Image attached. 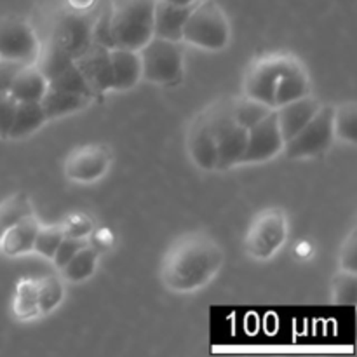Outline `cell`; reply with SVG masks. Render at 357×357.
I'll use <instances>...</instances> for the list:
<instances>
[{
	"mask_svg": "<svg viewBox=\"0 0 357 357\" xmlns=\"http://www.w3.org/2000/svg\"><path fill=\"white\" fill-rule=\"evenodd\" d=\"M31 204L28 201L26 194L23 192H16V194L9 195L7 199H3L0 202V241L6 236L7 230L21 220L23 216L31 215Z\"/></svg>",
	"mask_w": 357,
	"mask_h": 357,
	"instance_id": "24",
	"label": "cell"
},
{
	"mask_svg": "<svg viewBox=\"0 0 357 357\" xmlns=\"http://www.w3.org/2000/svg\"><path fill=\"white\" fill-rule=\"evenodd\" d=\"M112 89L129 91L142 79V59L138 51L112 47Z\"/></svg>",
	"mask_w": 357,
	"mask_h": 357,
	"instance_id": "17",
	"label": "cell"
},
{
	"mask_svg": "<svg viewBox=\"0 0 357 357\" xmlns=\"http://www.w3.org/2000/svg\"><path fill=\"white\" fill-rule=\"evenodd\" d=\"M65 2V0H63ZM66 9L56 17L51 44L75 59L93 44V21L87 10H75L65 2Z\"/></svg>",
	"mask_w": 357,
	"mask_h": 357,
	"instance_id": "9",
	"label": "cell"
},
{
	"mask_svg": "<svg viewBox=\"0 0 357 357\" xmlns=\"http://www.w3.org/2000/svg\"><path fill=\"white\" fill-rule=\"evenodd\" d=\"M17 101L10 96L7 91H0V138H9L10 124H13L14 112H16Z\"/></svg>",
	"mask_w": 357,
	"mask_h": 357,
	"instance_id": "33",
	"label": "cell"
},
{
	"mask_svg": "<svg viewBox=\"0 0 357 357\" xmlns=\"http://www.w3.org/2000/svg\"><path fill=\"white\" fill-rule=\"evenodd\" d=\"M319 108L321 103L316 98L310 96V94L274 108L279 131H281L284 143L288 142L289 138H293V136H295L296 132L316 115V112L319 110Z\"/></svg>",
	"mask_w": 357,
	"mask_h": 357,
	"instance_id": "16",
	"label": "cell"
},
{
	"mask_svg": "<svg viewBox=\"0 0 357 357\" xmlns=\"http://www.w3.org/2000/svg\"><path fill=\"white\" fill-rule=\"evenodd\" d=\"M288 239V218L279 208H268L258 213L250 223L244 250L255 260H268L274 257Z\"/></svg>",
	"mask_w": 357,
	"mask_h": 357,
	"instance_id": "6",
	"label": "cell"
},
{
	"mask_svg": "<svg viewBox=\"0 0 357 357\" xmlns=\"http://www.w3.org/2000/svg\"><path fill=\"white\" fill-rule=\"evenodd\" d=\"M153 9L155 0H110L112 47L139 51L153 37Z\"/></svg>",
	"mask_w": 357,
	"mask_h": 357,
	"instance_id": "2",
	"label": "cell"
},
{
	"mask_svg": "<svg viewBox=\"0 0 357 357\" xmlns=\"http://www.w3.org/2000/svg\"><path fill=\"white\" fill-rule=\"evenodd\" d=\"M21 66H23V63L0 59V91H7L9 93L10 84H13L14 77L20 72Z\"/></svg>",
	"mask_w": 357,
	"mask_h": 357,
	"instance_id": "37",
	"label": "cell"
},
{
	"mask_svg": "<svg viewBox=\"0 0 357 357\" xmlns=\"http://www.w3.org/2000/svg\"><path fill=\"white\" fill-rule=\"evenodd\" d=\"M38 54V38L26 20L17 16L0 17V59L35 65Z\"/></svg>",
	"mask_w": 357,
	"mask_h": 357,
	"instance_id": "8",
	"label": "cell"
},
{
	"mask_svg": "<svg viewBox=\"0 0 357 357\" xmlns=\"http://www.w3.org/2000/svg\"><path fill=\"white\" fill-rule=\"evenodd\" d=\"M138 52L142 79L160 86H176L183 80V51L180 42L152 37Z\"/></svg>",
	"mask_w": 357,
	"mask_h": 357,
	"instance_id": "5",
	"label": "cell"
},
{
	"mask_svg": "<svg viewBox=\"0 0 357 357\" xmlns=\"http://www.w3.org/2000/svg\"><path fill=\"white\" fill-rule=\"evenodd\" d=\"M282 146H284V139L279 131L275 112L272 110L267 117L248 129V142L241 157V164L267 162L281 152Z\"/></svg>",
	"mask_w": 357,
	"mask_h": 357,
	"instance_id": "12",
	"label": "cell"
},
{
	"mask_svg": "<svg viewBox=\"0 0 357 357\" xmlns=\"http://www.w3.org/2000/svg\"><path fill=\"white\" fill-rule=\"evenodd\" d=\"M47 91V79L35 65H23L14 77L9 94L16 101H40Z\"/></svg>",
	"mask_w": 357,
	"mask_h": 357,
	"instance_id": "21",
	"label": "cell"
},
{
	"mask_svg": "<svg viewBox=\"0 0 357 357\" xmlns=\"http://www.w3.org/2000/svg\"><path fill=\"white\" fill-rule=\"evenodd\" d=\"M86 244H89L86 239L65 236V239L61 241V244H59L58 250H56L54 257H52V264L56 265V268H63V265H65L80 248L86 246Z\"/></svg>",
	"mask_w": 357,
	"mask_h": 357,
	"instance_id": "35",
	"label": "cell"
},
{
	"mask_svg": "<svg viewBox=\"0 0 357 357\" xmlns=\"http://www.w3.org/2000/svg\"><path fill=\"white\" fill-rule=\"evenodd\" d=\"M93 220L86 215H73L66 218V222L63 223V230H65V236L68 237H79V239H86L89 234H93Z\"/></svg>",
	"mask_w": 357,
	"mask_h": 357,
	"instance_id": "34",
	"label": "cell"
},
{
	"mask_svg": "<svg viewBox=\"0 0 357 357\" xmlns=\"http://www.w3.org/2000/svg\"><path fill=\"white\" fill-rule=\"evenodd\" d=\"M47 86L54 87V89L68 91V93H79L84 94V96H89L93 98V100H96L93 89H91V86L87 84V80L84 79L80 70L77 68L75 63L68 65L65 70H61L58 75H54L51 80H47Z\"/></svg>",
	"mask_w": 357,
	"mask_h": 357,
	"instance_id": "27",
	"label": "cell"
},
{
	"mask_svg": "<svg viewBox=\"0 0 357 357\" xmlns=\"http://www.w3.org/2000/svg\"><path fill=\"white\" fill-rule=\"evenodd\" d=\"M232 110H234V117H236V121L239 122L243 128L250 129L251 126H255L257 122H260L261 119L267 117L274 108L267 107V105L255 100V98L244 96V98H239V100H234Z\"/></svg>",
	"mask_w": 357,
	"mask_h": 357,
	"instance_id": "28",
	"label": "cell"
},
{
	"mask_svg": "<svg viewBox=\"0 0 357 357\" xmlns=\"http://www.w3.org/2000/svg\"><path fill=\"white\" fill-rule=\"evenodd\" d=\"M333 132L335 138L342 142L356 143L357 139V107L354 101L333 108Z\"/></svg>",
	"mask_w": 357,
	"mask_h": 357,
	"instance_id": "26",
	"label": "cell"
},
{
	"mask_svg": "<svg viewBox=\"0 0 357 357\" xmlns=\"http://www.w3.org/2000/svg\"><path fill=\"white\" fill-rule=\"evenodd\" d=\"M14 314L20 319H31L38 316V295L37 281L33 279H23L20 281L14 295Z\"/></svg>",
	"mask_w": 357,
	"mask_h": 357,
	"instance_id": "25",
	"label": "cell"
},
{
	"mask_svg": "<svg viewBox=\"0 0 357 357\" xmlns=\"http://www.w3.org/2000/svg\"><path fill=\"white\" fill-rule=\"evenodd\" d=\"M333 139V107L321 105L316 115L284 143L282 150L291 159L317 157L330 149Z\"/></svg>",
	"mask_w": 357,
	"mask_h": 357,
	"instance_id": "7",
	"label": "cell"
},
{
	"mask_svg": "<svg viewBox=\"0 0 357 357\" xmlns=\"http://www.w3.org/2000/svg\"><path fill=\"white\" fill-rule=\"evenodd\" d=\"M38 229H40V225H38L33 213L17 220L0 241L3 253L7 257H23V255L33 251V243Z\"/></svg>",
	"mask_w": 357,
	"mask_h": 357,
	"instance_id": "18",
	"label": "cell"
},
{
	"mask_svg": "<svg viewBox=\"0 0 357 357\" xmlns=\"http://www.w3.org/2000/svg\"><path fill=\"white\" fill-rule=\"evenodd\" d=\"M223 251L208 232H187L178 237L160 261V281L167 289L190 293L218 274Z\"/></svg>",
	"mask_w": 357,
	"mask_h": 357,
	"instance_id": "1",
	"label": "cell"
},
{
	"mask_svg": "<svg viewBox=\"0 0 357 357\" xmlns=\"http://www.w3.org/2000/svg\"><path fill=\"white\" fill-rule=\"evenodd\" d=\"M98 265V250L94 246L86 244L84 248H80L65 265L63 268H59L63 274V278L66 281L72 282H80L89 279L94 274Z\"/></svg>",
	"mask_w": 357,
	"mask_h": 357,
	"instance_id": "23",
	"label": "cell"
},
{
	"mask_svg": "<svg viewBox=\"0 0 357 357\" xmlns=\"http://www.w3.org/2000/svg\"><path fill=\"white\" fill-rule=\"evenodd\" d=\"M37 295H38V312L49 314L63 302L65 298V288L61 281L54 275H47L37 281Z\"/></svg>",
	"mask_w": 357,
	"mask_h": 357,
	"instance_id": "29",
	"label": "cell"
},
{
	"mask_svg": "<svg viewBox=\"0 0 357 357\" xmlns=\"http://www.w3.org/2000/svg\"><path fill=\"white\" fill-rule=\"evenodd\" d=\"M183 40L208 51H222L230 40V24L215 0H199L183 28Z\"/></svg>",
	"mask_w": 357,
	"mask_h": 357,
	"instance_id": "3",
	"label": "cell"
},
{
	"mask_svg": "<svg viewBox=\"0 0 357 357\" xmlns=\"http://www.w3.org/2000/svg\"><path fill=\"white\" fill-rule=\"evenodd\" d=\"M93 101V98L84 96V94L68 93V91L54 89V87L47 86V91H45L40 100V105L47 121H52V119L65 117V115L84 110Z\"/></svg>",
	"mask_w": 357,
	"mask_h": 357,
	"instance_id": "20",
	"label": "cell"
},
{
	"mask_svg": "<svg viewBox=\"0 0 357 357\" xmlns=\"http://www.w3.org/2000/svg\"><path fill=\"white\" fill-rule=\"evenodd\" d=\"M73 63L91 86L96 100H101L107 91H112L110 49L93 42L82 54L73 59Z\"/></svg>",
	"mask_w": 357,
	"mask_h": 357,
	"instance_id": "13",
	"label": "cell"
},
{
	"mask_svg": "<svg viewBox=\"0 0 357 357\" xmlns=\"http://www.w3.org/2000/svg\"><path fill=\"white\" fill-rule=\"evenodd\" d=\"M356 246H357V239H356V229L351 230L347 239L344 241V246H342V268L344 271H351L356 272Z\"/></svg>",
	"mask_w": 357,
	"mask_h": 357,
	"instance_id": "36",
	"label": "cell"
},
{
	"mask_svg": "<svg viewBox=\"0 0 357 357\" xmlns=\"http://www.w3.org/2000/svg\"><path fill=\"white\" fill-rule=\"evenodd\" d=\"M195 3L178 6V3L166 2V0H155V9H153V37L171 42L183 40L185 23H187Z\"/></svg>",
	"mask_w": 357,
	"mask_h": 357,
	"instance_id": "15",
	"label": "cell"
},
{
	"mask_svg": "<svg viewBox=\"0 0 357 357\" xmlns=\"http://www.w3.org/2000/svg\"><path fill=\"white\" fill-rule=\"evenodd\" d=\"M112 164V152L107 145L89 143L73 149L65 159V174L79 183H93L105 176Z\"/></svg>",
	"mask_w": 357,
	"mask_h": 357,
	"instance_id": "11",
	"label": "cell"
},
{
	"mask_svg": "<svg viewBox=\"0 0 357 357\" xmlns=\"http://www.w3.org/2000/svg\"><path fill=\"white\" fill-rule=\"evenodd\" d=\"M187 149L192 160L195 162V166H199L201 169L206 171L216 169L218 152H216L215 132H213L209 108L201 112V114L192 121L187 136Z\"/></svg>",
	"mask_w": 357,
	"mask_h": 357,
	"instance_id": "14",
	"label": "cell"
},
{
	"mask_svg": "<svg viewBox=\"0 0 357 357\" xmlns=\"http://www.w3.org/2000/svg\"><path fill=\"white\" fill-rule=\"evenodd\" d=\"M310 94V82L303 65L295 59L279 77L274 91V108Z\"/></svg>",
	"mask_w": 357,
	"mask_h": 357,
	"instance_id": "19",
	"label": "cell"
},
{
	"mask_svg": "<svg viewBox=\"0 0 357 357\" xmlns=\"http://www.w3.org/2000/svg\"><path fill=\"white\" fill-rule=\"evenodd\" d=\"M65 239V230L63 225H52V227H40L37 232L33 243V251H37L40 257L52 260L56 250L61 244V241Z\"/></svg>",
	"mask_w": 357,
	"mask_h": 357,
	"instance_id": "31",
	"label": "cell"
},
{
	"mask_svg": "<svg viewBox=\"0 0 357 357\" xmlns=\"http://www.w3.org/2000/svg\"><path fill=\"white\" fill-rule=\"evenodd\" d=\"M47 122L40 101H17L16 112H14L13 124H10L9 138L23 139L33 135Z\"/></svg>",
	"mask_w": 357,
	"mask_h": 357,
	"instance_id": "22",
	"label": "cell"
},
{
	"mask_svg": "<svg viewBox=\"0 0 357 357\" xmlns=\"http://www.w3.org/2000/svg\"><path fill=\"white\" fill-rule=\"evenodd\" d=\"M296 58L281 52H271L258 58L248 68L244 79V91L246 96L261 101L267 107L274 108V91L281 73L295 61Z\"/></svg>",
	"mask_w": 357,
	"mask_h": 357,
	"instance_id": "10",
	"label": "cell"
},
{
	"mask_svg": "<svg viewBox=\"0 0 357 357\" xmlns=\"http://www.w3.org/2000/svg\"><path fill=\"white\" fill-rule=\"evenodd\" d=\"M357 295V275L356 272L342 268L331 281V296L335 303L354 305Z\"/></svg>",
	"mask_w": 357,
	"mask_h": 357,
	"instance_id": "30",
	"label": "cell"
},
{
	"mask_svg": "<svg viewBox=\"0 0 357 357\" xmlns=\"http://www.w3.org/2000/svg\"><path fill=\"white\" fill-rule=\"evenodd\" d=\"M38 58H40V61H38L35 66L40 70L42 75H44L47 80H51L52 77L58 75L61 70H65L66 66L73 63V59L70 58L68 54H65L61 49H58L52 44H49L47 51H45L44 54H38Z\"/></svg>",
	"mask_w": 357,
	"mask_h": 357,
	"instance_id": "32",
	"label": "cell"
},
{
	"mask_svg": "<svg viewBox=\"0 0 357 357\" xmlns=\"http://www.w3.org/2000/svg\"><path fill=\"white\" fill-rule=\"evenodd\" d=\"M166 2L171 3H178V6H190V3L199 2V0H166Z\"/></svg>",
	"mask_w": 357,
	"mask_h": 357,
	"instance_id": "38",
	"label": "cell"
},
{
	"mask_svg": "<svg viewBox=\"0 0 357 357\" xmlns=\"http://www.w3.org/2000/svg\"><path fill=\"white\" fill-rule=\"evenodd\" d=\"M232 105L234 100H220L213 107H208L218 152L216 169H230L241 164V157L246 149L248 129L236 121Z\"/></svg>",
	"mask_w": 357,
	"mask_h": 357,
	"instance_id": "4",
	"label": "cell"
}]
</instances>
